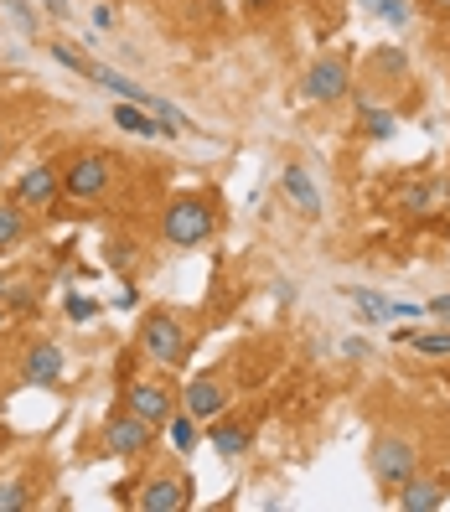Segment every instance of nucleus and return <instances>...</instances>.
Listing matches in <instances>:
<instances>
[{
    "label": "nucleus",
    "mask_w": 450,
    "mask_h": 512,
    "mask_svg": "<svg viewBox=\"0 0 450 512\" xmlns=\"http://www.w3.org/2000/svg\"><path fill=\"white\" fill-rule=\"evenodd\" d=\"M213 228H218V213H213V202L197 197V192L171 197L166 213H161V238L171 249H202L207 238H213Z\"/></svg>",
    "instance_id": "f257e3e1"
},
{
    "label": "nucleus",
    "mask_w": 450,
    "mask_h": 512,
    "mask_svg": "<svg viewBox=\"0 0 450 512\" xmlns=\"http://www.w3.org/2000/svg\"><path fill=\"white\" fill-rule=\"evenodd\" d=\"M368 466H373V481L388 492H399L404 481L419 476V445L409 435H378L373 450H368Z\"/></svg>",
    "instance_id": "f03ea898"
},
{
    "label": "nucleus",
    "mask_w": 450,
    "mask_h": 512,
    "mask_svg": "<svg viewBox=\"0 0 450 512\" xmlns=\"http://www.w3.org/2000/svg\"><path fill=\"white\" fill-rule=\"evenodd\" d=\"M109 187H114V161L104 150H83V156L63 166V197L73 202H99Z\"/></svg>",
    "instance_id": "7ed1b4c3"
},
{
    "label": "nucleus",
    "mask_w": 450,
    "mask_h": 512,
    "mask_svg": "<svg viewBox=\"0 0 450 512\" xmlns=\"http://www.w3.org/2000/svg\"><path fill=\"white\" fill-rule=\"evenodd\" d=\"M140 352L150 357V363H161V368H176L187 357V326L176 321L171 311H150L140 321Z\"/></svg>",
    "instance_id": "20e7f679"
},
{
    "label": "nucleus",
    "mask_w": 450,
    "mask_h": 512,
    "mask_svg": "<svg viewBox=\"0 0 450 512\" xmlns=\"http://www.w3.org/2000/svg\"><path fill=\"white\" fill-rule=\"evenodd\" d=\"M104 445H109V456L140 461L145 450L156 445V425H150V419H140L135 409H114L109 425H104Z\"/></svg>",
    "instance_id": "39448f33"
},
{
    "label": "nucleus",
    "mask_w": 450,
    "mask_h": 512,
    "mask_svg": "<svg viewBox=\"0 0 450 512\" xmlns=\"http://www.w3.org/2000/svg\"><path fill=\"white\" fill-rule=\"evenodd\" d=\"M306 99L311 104H342L347 94H352V68H347V57H337V52H326V57H316V63L306 68Z\"/></svg>",
    "instance_id": "423d86ee"
},
{
    "label": "nucleus",
    "mask_w": 450,
    "mask_h": 512,
    "mask_svg": "<svg viewBox=\"0 0 450 512\" xmlns=\"http://www.w3.org/2000/svg\"><path fill=\"white\" fill-rule=\"evenodd\" d=\"M11 197L26 207V213H32V207H52L57 197H63V171H57L52 161H37V166L16 182V192H11Z\"/></svg>",
    "instance_id": "0eeeda50"
},
{
    "label": "nucleus",
    "mask_w": 450,
    "mask_h": 512,
    "mask_svg": "<svg viewBox=\"0 0 450 512\" xmlns=\"http://www.w3.org/2000/svg\"><path fill=\"white\" fill-rule=\"evenodd\" d=\"M280 197L295 207L300 218H321V213H326L321 187H316V176H311L306 166H285V171H280Z\"/></svg>",
    "instance_id": "6e6552de"
},
{
    "label": "nucleus",
    "mask_w": 450,
    "mask_h": 512,
    "mask_svg": "<svg viewBox=\"0 0 450 512\" xmlns=\"http://www.w3.org/2000/svg\"><path fill=\"white\" fill-rule=\"evenodd\" d=\"M187 502H192V481H182V476H150L135 497L140 512H182Z\"/></svg>",
    "instance_id": "1a4fd4ad"
},
{
    "label": "nucleus",
    "mask_w": 450,
    "mask_h": 512,
    "mask_svg": "<svg viewBox=\"0 0 450 512\" xmlns=\"http://www.w3.org/2000/svg\"><path fill=\"white\" fill-rule=\"evenodd\" d=\"M125 409H135V414L150 419L156 430H166L171 414H176V399L166 394L161 383H130V388H125Z\"/></svg>",
    "instance_id": "9d476101"
},
{
    "label": "nucleus",
    "mask_w": 450,
    "mask_h": 512,
    "mask_svg": "<svg viewBox=\"0 0 450 512\" xmlns=\"http://www.w3.org/2000/svg\"><path fill=\"white\" fill-rule=\"evenodd\" d=\"M21 378L37 383V388H57L63 383V352H57L52 342H32L21 357Z\"/></svg>",
    "instance_id": "9b49d317"
},
{
    "label": "nucleus",
    "mask_w": 450,
    "mask_h": 512,
    "mask_svg": "<svg viewBox=\"0 0 450 512\" xmlns=\"http://www.w3.org/2000/svg\"><path fill=\"white\" fill-rule=\"evenodd\" d=\"M182 409H187L192 419H207V425H213V419L228 409V388H223V378H192Z\"/></svg>",
    "instance_id": "f8f14e48"
},
{
    "label": "nucleus",
    "mask_w": 450,
    "mask_h": 512,
    "mask_svg": "<svg viewBox=\"0 0 450 512\" xmlns=\"http://www.w3.org/2000/svg\"><path fill=\"white\" fill-rule=\"evenodd\" d=\"M399 507L404 512H435V507H445V481H404L399 487Z\"/></svg>",
    "instance_id": "ddd939ff"
},
{
    "label": "nucleus",
    "mask_w": 450,
    "mask_h": 512,
    "mask_svg": "<svg viewBox=\"0 0 450 512\" xmlns=\"http://www.w3.org/2000/svg\"><path fill=\"white\" fill-rule=\"evenodd\" d=\"M445 202H450V182H425V187L404 192V213L409 218H430V213H440Z\"/></svg>",
    "instance_id": "4468645a"
},
{
    "label": "nucleus",
    "mask_w": 450,
    "mask_h": 512,
    "mask_svg": "<svg viewBox=\"0 0 450 512\" xmlns=\"http://www.w3.org/2000/svg\"><path fill=\"white\" fill-rule=\"evenodd\" d=\"M368 73H373L378 83H404V78H409V52H404V47H378V52H368Z\"/></svg>",
    "instance_id": "2eb2a0df"
},
{
    "label": "nucleus",
    "mask_w": 450,
    "mask_h": 512,
    "mask_svg": "<svg viewBox=\"0 0 450 512\" xmlns=\"http://www.w3.org/2000/svg\"><path fill=\"white\" fill-rule=\"evenodd\" d=\"M249 440H254V435H249L244 425H233V419H213V430H207V445H213L218 456H228V461H233V456H244Z\"/></svg>",
    "instance_id": "dca6fc26"
},
{
    "label": "nucleus",
    "mask_w": 450,
    "mask_h": 512,
    "mask_svg": "<svg viewBox=\"0 0 450 512\" xmlns=\"http://www.w3.org/2000/svg\"><path fill=\"white\" fill-rule=\"evenodd\" d=\"M21 238H26V207L11 197V202H0V254L16 249Z\"/></svg>",
    "instance_id": "f3484780"
},
{
    "label": "nucleus",
    "mask_w": 450,
    "mask_h": 512,
    "mask_svg": "<svg viewBox=\"0 0 450 512\" xmlns=\"http://www.w3.org/2000/svg\"><path fill=\"white\" fill-rule=\"evenodd\" d=\"M52 57H57V63H63L68 73H78V78H94V57H88V52H78V47H68V42H52Z\"/></svg>",
    "instance_id": "a211bd4d"
},
{
    "label": "nucleus",
    "mask_w": 450,
    "mask_h": 512,
    "mask_svg": "<svg viewBox=\"0 0 450 512\" xmlns=\"http://www.w3.org/2000/svg\"><path fill=\"white\" fill-rule=\"evenodd\" d=\"M404 347L425 352V357H450V326H445V331H414Z\"/></svg>",
    "instance_id": "6ab92c4d"
},
{
    "label": "nucleus",
    "mask_w": 450,
    "mask_h": 512,
    "mask_svg": "<svg viewBox=\"0 0 450 512\" xmlns=\"http://www.w3.org/2000/svg\"><path fill=\"white\" fill-rule=\"evenodd\" d=\"M166 430H171V445H176V450H192V445H197V419H192L187 409H182V414H171V425H166Z\"/></svg>",
    "instance_id": "aec40b11"
},
{
    "label": "nucleus",
    "mask_w": 450,
    "mask_h": 512,
    "mask_svg": "<svg viewBox=\"0 0 450 512\" xmlns=\"http://www.w3.org/2000/svg\"><path fill=\"white\" fill-rule=\"evenodd\" d=\"M26 502H32V487L16 476V481H0V512H21Z\"/></svg>",
    "instance_id": "412c9836"
},
{
    "label": "nucleus",
    "mask_w": 450,
    "mask_h": 512,
    "mask_svg": "<svg viewBox=\"0 0 450 512\" xmlns=\"http://www.w3.org/2000/svg\"><path fill=\"white\" fill-rule=\"evenodd\" d=\"M363 125H368L373 140H388V135H394V114H388V109H368V99H363Z\"/></svg>",
    "instance_id": "4be33fe9"
},
{
    "label": "nucleus",
    "mask_w": 450,
    "mask_h": 512,
    "mask_svg": "<svg viewBox=\"0 0 450 512\" xmlns=\"http://www.w3.org/2000/svg\"><path fill=\"white\" fill-rule=\"evenodd\" d=\"M352 300H357V311H363L368 321H383V316H388V300L373 295V290H352Z\"/></svg>",
    "instance_id": "5701e85b"
},
{
    "label": "nucleus",
    "mask_w": 450,
    "mask_h": 512,
    "mask_svg": "<svg viewBox=\"0 0 450 512\" xmlns=\"http://www.w3.org/2000/svg\"><path fill=\"white\" fill-rule=\"evenodd\" d=\"M68 316H73V321H94V316H99V300H88V295H68Z\"/></svg>",
    "instance_id": "b1692460"
},
{
    "label": "nucleus",
    "mask_w": 450,
    "mask_h": 512,
    "mask_svg": "<svg viewBox=\"0 0 450 512\" xmlns=\"http://www.w3.org/2000/svg\"><path fill=\"white\" fill-rule=\"evenodd\" d=\"M109 264H114V269H130V264H135L130 238H114V244H109Z\"/></svg>",
    "instance_id": "393cba45"
},
{
    "label": "nucleus",
    "mask_w": 450,
    "mask_h": 512,
    "mask_svg": "<svg viewBox=\"0 0 450 512\" xmlns=\"http://www.w3.org/2000/svg\"><path fill=\"white\" fill-rule=\"evenodd\" d=\"M6 6H11V16L26 26V32H32L37 37V11H26V0H6Z\"/></svg>",
    "instance_id": "a878e982"
},
{
    "label": "nucleus",
    "mask_w": 450,
    "mask_h": 512,
    "mask_svg": "<svg viewBox=\"0 0 450 512\" xmlns=\"http://www.w3.org/2000/svg\"><path fill=\"white\" fill-rule=\"evenodd\" d=\"M383 21L404 26V21H409V0H388V6H383Z\"/></svg>",
    "instance_id": "bb28decb"
},
{
    "label": "nucleus",
    "mask_w": 450,
    "mask_h": 512,
    "mask_svg": "<svg viewBox=\"0 0 450 512\" xmlns=\"http://www.w3.org/2000/svg\"><path fill=\"white\" fill-rule=\"evenodd\" d=\"M425 311H430V316H440V321H450V295H435Z\"/></svg>",
    "instance_id": "cd10ccee"
},
{
    "label": "nucleus",
    "mask_w": 450,
    "mask_h": 512,
    "mask_svg": "<svg viewBox=\"0 0 450 512\" xmlns=\"http://www.w3.org/2000/svg\"><path fill=\"white\" fill-rule=\"evenodd\" d=\"M42 6H47L57 21H68V16H73V6H68V0H42Z\"/></svg>",
    "instance_id": "c85d7f7f"
},
{
    "label": "nucleus",
    "mask_w": 450,
    "mask_h": 512,
    "mask_svg": "<svg viewBox=\"0 0 450 512\" xmlns=\"http://www.w3.org/2000/svg\"><path fill=\"white\" fill-rule=\"evenodd\" d=\"M94 26H99V32H109V26H114V11H109V6H99V11H94Z\"/></svg>",
    "instance_id": "c756f323"
},
{
    "label": "nucleus",
    "mask_w": 450,
    "mask_h": 512,
    "mask_svg": "<svg viewBox=\"0 0 450 512\" xmlns=\"http://www.w3.org/2000/svg\"><path fill=\"white\" fill-rule=\"evenodd\" d=\"M357 6H363L368 16H383V6H388V0H357Z\"/></svg>",
    "instance_id": "7c9ffc66"
},
{
    "label": "nucleus",
    "mask_w": 450,
    "mask_h": 512,
    "mask_svg": "<svg viewBox=\"0 0 450 512\" xmlns=\"http://www.w3.org/2000/svg\"><path fill=\"white\" fill-rule=\"evenodd\" d=\"M269 6H280V0H244V11H269Z\"/></svg>",
    "instance_id": "2f4dec72"
},
{
    "label": "nucleus",
    "mask_w": 450,
    "mask_h": 512,
    "mask_svg": "<svg viewBox=\"0 0 450 512\" xmlns=\"http://www.w3.org/2000/svg\"><path fill=\"white\" fill-rule=\"evenodd\" d=\"M11 290H16V280H6V275H0V306L11 300Z\"/></svg>",
    "instance_id": "473e14b6"
},
{
    "label": "nucleus",
    "mask_w": 450,
    "mask_h": 512,
    "mask_svg": "<svg viewBox=\"0 0 450 512\" xmlns=\"http://www.w3.org/2000/svg\"><path fill=\"white\" fill-rule=\"evenodd\" d=\"M430 11H440V16H450V0H430Z\"/></svg>",
    "instance_id": "72a5a7b5"
},
{
    "label": "nucleus",
    "mask_w": 450,
    "mask_h": 512,
    "mask_svg": "<svg viewBox=\"0 0 450 512\" xmlns=\"http://www.w3.org/2000/svg\"><path fill=\"white\" fill-rule=\"evenodd\" d=\"M0 331H6V306H0Z\"/></svg>",
    "instance_id": "f704fd0d"
},
{
    "label": "nucleus",
    "mask_w": 450,
    "mask_h": 512,
    "mask_svg": "<svg viewBox=\"0 0 450 512\" xmlns=\"http://www.w3.org/2000/svg\"><path fill=\"white\" fill-rule=\"evenodd\" d=\"M0 156H6V135H0Z\"/></svg>",
    "instance_id": "c9c22d12"
},
{
    "label": "nucleus",
    "mask_w": 450,
    "mask_h": 512,
    "mask_svg": "<svg viewBox=\"0 0 450 512\" xmlns=\"http://www.w3.org/2000/svg\"><path fill=\"white\" fill-rule=\"evenodd\" d=\"M0 83H6V73H0Z\"/></svg>",
    "instance_id": "e433bc0d"
}]
</instances>
